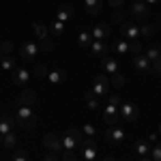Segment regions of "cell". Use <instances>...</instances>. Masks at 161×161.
Returning a JSON list of instances; mask_svg holds the SVG:
<instances>
[{
	"label": "cell",
	"mask_w": 161,
	"mask_h": 161,
	"mask_svg": "<svg viewBox=\"0 0 161 161\" xmlns=\"http://www.w3.org/2000/svg\"><path fill=\"white\" fill-rule=\"evenodd\" d=\"M129 52H131L133 56H137V54H144V45H142V41H140V39H136V41H129Z\"/></svg>",
	"instance_id": "4dcf8cb0"
},
{
	"label": "cell",
	"mask_w": 161,
	"mask_h": 161,
	"mask_svg": "<svg viewBox=\"0 0 161 161\" xmlns=\"http://www.w3.org/2000/svg\"><path fill=\"white\" fill-rule=\"evenodd\" d=\"M136 153L140 155V157H148L150 155V146L144 142V140H137L136 142Z\"/></svg>",
	"instance_id": "f546056e"
},
{
	"label": "cell",
	"mask_w": 161,
	"mask_h": 161,
	"mask_svg": "<svg viewBox=\"0 0 161 161\" xmlns=\"http://www.w3.org/2000/svg\"><path fill=\"white\" fill-rule=\"evenodd\" d=\"M133 67H136L137 71H144V73H148V71H153V62L144 56V54H137V56H133V62H131Z\"/></svg>",
	"instance_id": "2e32d148"
},
{
	"label": "cell",
	"mask_w": 161,
	"mask_h": 161,
	"mask_svg": "<svg viewBox=\"0 0 161 161\" xmlns=\"http://www.w3.org/2000/svg\"><path fill=\"white\" fill-rule=\"evenodd\" d=\"M0 148H2V133H0Z\"/></svg>",
	"instance_id": "c3c4849f"
},
{
	"label": "cell",
	"mask_w": 161,
	"mask_h": 161,
	"mask_svg": "<svg viewBox=\"0 0 161 161\" xmlns=\"http://www.w3.org/2000/svg\"><path fill=\"white\" fill-rule=\"evenodd\" d=\"M112 52H116V54H127V52H129V41L120 39V41H116V43H110V54Z\"/></svg>",
	"instance_id": "603a6c76"
},
{
	"label": "cell",
	"mask_w": 161,
	"mask_h": 161,
	"mask_svg": "<svg viewBox=\"0 0 161 161\" xmlns=\"http://www.w3.org/2000/svg\"><path fill=\"white\" fill-rule=\"evenodd\" d=\"M13 161H28V153H26V150H15Z\"/></svg>",
	"instance_id": "74e56055"
},
{
	"label": "cell",
	"mask_w": 161,
	"mask_h": 161,
	"mask_svg": "<svg viewBox=\"0 0 161 161\" xmlns=\"http://www.w3.org/2000/svg\"><path fill=\"white\" fill-rule=\"evenodd\" d=\"M39 45L37 43H32V41H26V43H22V47H19V56L24 58L26 62H35L37 60V54H39Z\"/></svg>",
	"instance_id": "52a82bcc"
},
{
	"label": "cell",
	"mask_w": 161,
	"mask_h": 161,
	"mask_svg": "<svg viewBox=\"0 0 161 161\" xmlns=\"http://www.w3.org/2000/svg\"><path fill=\"white\" fill-rule=\"evenodd\" d=\"M32 30H35V37L39 41H43V39H47V32H50V28L43 24H39V22H32Z\"/></svg>",
	"instance_id": "d4e9b609"
},
{
	"label": "cell",
	"mask_w": 161,
	"mask_h": 161,
	"mask_svg": "<svg viewBox=\"0 0 161 161\" xmlns=\"http://www.w3.org/2000/svg\"><path fill=\"white\" fill-rule=\"evenodd\" d=\"M84 133H88V136L92 137L97 131H95V127H92V125H84Z\"/></svg>",
	"instance_id": "60d3db41"
},
{
	"label": "cell",
	"mask_w": 161,
	"mask_h": 161,
	"mask_svg": "<svg viewBox=\"0 0 161 161\" xmlns=\"http://www.w3.org/2000/svg\"><path fill=\"white\" fill-rule=\"evenodd\" d=\"M140 161H153V159H150V157H142Z\"/></svg>",
	"instance_id": "7dc6e473"
},
{
	"label": "cell",
	"mask_w": 161,
	"mask_h": 161,
	"mask_svg": "<svg viewBox=\"0 0 161 161\" xmlns=\"http://www.w3.org/2000/svg\"><path fill=\"white\" fill-rule=\"evenodd\" d=\"M103 161H116V159H114V157H105Z\"/></svg>",
	"instance_id": "bcb514c9"
},
{
	"label": "cell",
	"mask_w": 161,
	"mask_h": 161,
	"mask_svg": "<svg viewBox=\"0 0 161 161\" xmlns=\"http://www.w3.org/2000/svg\"><path fill=\"white\" fill-rule=\"evenodd\" d=\"M153 35H155L153 24H142L140 26V37H153Z\"/></svg>",
	"instance_id": "836d02e7"
},
{
	"label": "cell",
	"mask_w": 161,
	"mask_h": 161,
	"mask_svg": "<svg viewBox=\"0 0 161 161\" xmlns=\"http://www.w3.org/2000/svg\"><path fill=\"white\" fill-rule=\"evenodd\" d=\"M120 35H123L125 41H136V39H140V28L133 22H123L120 24Z\"/></svg>",
	"instance_id": "30bf717a"
},
{
	"label": "cell",
	"mask_w": 161,
	"mask_h": 161,
	"mask_svg": "<svg viewBox=\"0 0 161 161\" xmlns=\"http://www.w3.org/2000/svg\"><path fill=\"white\" fill-rule=\"evenodd\" d=\"M92 41H95V39H92V32H90V30H82V32H80V37H77L80 47H90V45H92Z\"/></svg>",
	"instance_id": "cb8c5ba5"
},
{
	"label": "cell",
	"mask_w": 161,
	"mask_h": 161,
	"mask_svg": "<svg viewBox=\"0 0 161 161\" xmlns=\"http://www.w3.org/2000/svg\"><path fill=\"white\" fill-rule=\"evenodd\" d=\"M148 13H150V7L144 0H136V2L131 4V15H133L136 19H144Z\"/></svg>",
	"instance_id": "7c38bea8"
},
{
	"label": "cell",
	"mask_w": 161,
	"mask_h": 161,
	"mask_svg": "<svg viewBox=\"0 0 161 161\" xmlns=\"http://www.w3.org/2000/svg\"><path fill=\"white\" fill-rule=\"evenodd\" d=\"M153 71L161 75V58H157V60H153Z\"/></svg>",
	"instance_id": "ab89813d"
},
{
	"label": "cell",
	"mask_w": 161,
	"mask_h": 161,
	"mask_svg": "<svg viewBox=\"0 0 161 161\" xmlns=\"http://www.w3.org/2000/svg\"><path fill=\"white\" fill-rule=\"evenodd\" d=\"M84 9L90 15H99L103 9V0H84Z\"/></svg>",
	"instance_id": "ffe728a7"
},
{
	"label": "cell",
	"mask_w": 161,
	"mask_h": 161,
	"mask_svg": "<svg viewBox=\"0 0 161 161\" xmlns=\"http://www.w3.org/2000/svg\"><path fill=\"white\" fill-rule=\"evenodd\" d=\"M90 54L92 56H110V39H97V41H92V45H90Z\"/></svg>",
	"instance_id": "ba28073f"
},
{
	"label": "cell",
	"mask_w": 161,
	"mask_h": 161,
	"mask_svg": "<svg viewBox=\"0 0 161 161\" xmlns=\"http://www.w3.org/2000/svg\"><path fill=\"white\" fill-rule=\"evenodd\" d=\"M144 56H146V58H148L150 62H153V60H157V58H161V47H159V45H150V47H146Z\"/></svg>",
	"instance_id": "83f0119b"
},
{
	"label": "cell",
	"mask_w": 161,
	"mask_h": 161,
	"mask_svg": "<svg viewBox=\"0 0 161 161\" xmlns=\"http://www.w3.org/2000/svg\"><path fill=\"white\" fill-rule=\"evenodd\" d=\"M15 123L22 129H35L37 127V112L35 108H17V112L13 114Z\"/></svg>",
	"instance_id": "7a4b0ae2"
},
{
	"label": "cell",
	"mask_w": 161,
	"mask_h": 161,
	"mask_svg": "<svg viewBox=\"0 0 161 161\" xmlns=\"http://www.w3.org/2000/svg\"><path fill=\"white\" fill-rule=\"evenodd\" d=\"M54 47H56V43H54L52 39H43V41L39 43V50L41 52H52Z\"/></svg>",
	"instance_id": "e575fe53"
},
{
	"label": "cell",
	"mask_w": 161,
	"mask_h": 161,
	"mask_svg": "<svg viewBox=\"0 0 161 161\" xmlns=\"http://www.w3.org/2000/svg\"><path fill=\"white\" fill-rule=\"evenodd\" d=\"M82 161H84V159H82Z\"/></svg>",
	"instance_id": "816d5d0a"
},
{
	"label": "cell",
	"mask_w": 161,
	"mask_h": 161,
	"mask_svg": "<svg viewBox=\"0 0 161 161\" xmlns=\"http://www.w3.org/2000/svg\"><path fill=\"white\" fill-rule=\"evenodd\" d=\"M120 116L125 120H129V123H136L140 118V108L136 103H131V101H123L120 103Z\"/></svg>",
	"instance_id": "8992f818"
},
{
	"label": "cell",
	"mask_w": 161,
	"mask_h": 161,
	"mask_svg": "<svg viewBox=\"0 0 161 161\" xmlns=\"http://www.w3.org/2000/svg\"><path fill=\"white\" fill-rule=\"evenodd\" d=\"M101 67H103V71L108 75L118 73V62H116V58H112V56H103L101 58Z\"/></svg>",
	"instance_id": "e0dca14e"
},
{
	"label": "cell",
	"mask_w": 161,
	"mask_h": 161,
	"mask_svg": "<svg viewBox=\"0 0 161 161\" xmlns=\"http://www.w3.org/2000/svg\"><path fill=\"white\" fill-rule=\"evenodd\" d=\"M43 146L50 150V153L62 150V137H58V133H45L43 136Z\"/></svg>",
	"instance_id": "8fae6325"
},
{
	"label": "cell",
	"mask_w": 161,
	"mask_h": 161,
	"mask_svg": "<svg viewBox=\"0 0 161 161\" xmlns=\"http://www.w3.org/2000/svg\"><path fill=\"white\" fill-rule=\"evenodd\" d=\"M28 80H30V71H28L26 67H17V69L11 73V82L15 84V86H24Z\"/></svg>",
	"instance_id": "4fadbf2b"
},
{
	"label": "cell",
	"mask_w": 161,
	"mask_h": 161,
	"mask_svg": "<svg viewBox=\"0 0 161 161\" xmlns=\"http://www.w3.org/2000/svg\"><path fill=\"white\" fill-rule=\"evenodd\" d=\"M105 140H108L110 144H114V146H120L125 142V131L118 129V127H110L108 133H105Z\"/></svg>",
	"instance_id": "5bb4252c"
},
{
	"label": "cell",
	"mask_w": 161,
	"mask_h": 161,
	"mask_svg": "<svg viewBox=\"0 0 161 161\" xmlns=\"http://www.w3.org/2000/svg\"><path fill=\"white\" fill-rule=\"evenodd\" d=\"M114 22H120V24L125 22V15H123V11H116V13H114Z\"/></svg>",
	"instance_id": "7bdbcfd3"
},
{
	"label": "cell",
	"mask_w": 161,
	"mask_h": 161,
	"mask_svg": "<svg viewBox=\"0 0 161 161\" xmlns=\"http://www.w3.org/2000/svg\"><path fill=\"white\" fill-rule=\"evenodd\" d=\"M15 127H17L15 116H11V114H2V116H0V133H2V136H4V133H13Z\"/></svg>",
	"instance_id": "9a60e30c"
},
{
	"label": "cell",
	"mask_w": 161,
	"mask_h": 161,
	"mask_svg": "<svg viewBox=\"0 0 161 161\" xmlns=\"http://www.w3.org/2000/svg\"><path fill=\"white\" fill-rule=\"evenodd\" d=\"M0 50H2L4 56H9V54L13 52V43L11 41H0Z\"/></svg>",
	"instance_id": "8d00e7d4"
},
{
	"label": "cell",
	"mask_w": 161,
	"mask_h": 161,
	"mask_svg": "<svg viewBox=\"0 0 161 161\" xmlns=\"http://www.w3.org/2000/svg\"><path fill=\"white\" fill-rule=\"evenodd\" d=\"M15 146H17V136H15V131H13V133H4V136H2V148L13 150Z\"/></svg>",
	"instance_id": "7402d4cb"
},
{
	"label": "cell",
	"mask_w": 161,
	"mask_h": 161,
	"mask_svg": "<svg viewBox=\"0 0 161 161\" xmlns=\"http://www.w3.org/2000/svg\"><path fill=\"white\" fill-rule=\"evenodd\" d=\"M47 73H50V69L45 64H35L32 67V75L35 77H47Z\"/></svg>",
	"instance_id": "d6a6232c"
},
{
	"label": "cell",
	"mask_w": 161,
	"mask_h": 161,
	"mask_svg": "<svg viewBox=\"0 0 161 161\" xmlns=\"http://www.w3.org/2000/svg\"><path fill=\"white\" fill-rule=\"evenodd\" d=\"M35 103H37V95H35V90L26 88L24 92L15 99V108H35Z\"/></svg>",
	"instance_id": "9c48e42d"
},
{
	"label": "cell",
	"mask_w": 161,
	"mask_h": 161,
	"mask_svg": "<svg viewBox=\"0 0 161 161\" xmlns=\"http://www.w3.org/2000/svg\"><path fill=\"white\" fill-rule=\"evenodd\" d=\"M120 103H123V99L118 95H112L110 99H108V105L103 110V123L108 125V127H114V125L118 123V118H120Z\"/></svg>",
	"instance_id": "6da1fadb"
},
{
	"label": "cell",
	"mask_w": 161,
	"mask_h": 161,
	"mask_svg": "<svg viewBox=\"0 0 161 161\" xmlns=\"http://www.w3.org/2000/svg\"><path fill=\"white\" fill-rule=\"evenodd\" d=\"M159 133H161V125H159Z\"/></svg>",
	"instance_id": "f907efd6"
},
{
	"label": "cell",
	"mask_w": 161,
	"mask_h": 161,
	"mask_svg": "<svg viewBox=\"0 0 161 161\" xmlns=\"http://www.w3.org/2000/svg\"><path fill=\"white\" fill-rule=\"evenodd\" d=\"M0 69H2V71H11V73L17 69V67H15V60L11 58V54H9V56H4V58L0 60Z\"/></svg>",
	"instance_id": "f1b7e54d"
},
{
	"label": "cell",
	"mask_w": 161,
	"mask_h": 161,
	"mask_svg": "<svg viewBox=\"0 0 161 161\" xmlns=\"http://www.w3.org/2000/svg\"><path fill=\"white\" fill-rule=\"evenodd\" d=\"M90 32H92V39H95V41H97V39H110L112 28H110V24H97Z\"/></svg>",
	"instance_id": "ac0fdd59"
},
{
	"label": "cell",
	"mask_w": 161,
	"mask_h": 161,
	"mask_svg": "<svg viewBox=\"0 0 161 161\" xmlns=\"http://www.w3.org/2000/svg\"><path fill=\"white\" fill-rule=\"evenodd\" d=\"M80 153H82V159H84V161H95V157H97V142H95L92 137L82 140V144H80Z\"/></svg>",
	"instance_id": "5b68a950"
},
{
	"label": "cell",
	"mask_w": 161,
	"mask_h": 161,
	"mask_svg": "<svg viewBox=\"0 0 161 161\" xmlns=\"http://www.w3.org/2000/svg\"><path fill=\"white\" fill-rule=\"evenodd\" d=\"M150 159H153V161H161V142H159V144H155V146L150 148Z\"/></svg>",
	"instance_id": "d590c367"
},
{
	"label": "cell",
	"mask_w": 161,
	"mask_h": 161,
	"mask_svg": "<svg viewBox=\"0 0 161 161\" xmlns=\"http://www.w3.org/2000/svg\"><path fill=\"white\" fill-rule=\"evenodd\" d=\"M60 161H75V150H62Z\"/></svg>",
	"instance_id": "f35d334b"
},
{
	"label": "cell",
	"mask_w": 161,
	"mask_h": 161,
	"mask_svg": "<svg viewBox=\"0 0 161 161\" xmlns=\"http://www.w3.org/2000/svg\"><path fill=\"white\" fill-rule=\"evenodd\" d=\"M47 28H50V32H52V35L60 37L62 32H64V28H67V24H64V22H60V19H56V22H52V24L47 26Z\"/></svg>",
	"instance_id": "4316f807"
},
{
	"label": "cell",
	"mask_w": 161,
	"mask_h": 161,
	"mask_svg": "<svg viewBox=\"0 0 161 161\" xmlns=\"http://www.w3.org/2000/svg\"><path fill=\"white\" fill-rule=\"evenodd\" d=\"M84 99H86V105L90 110H97V108H99V97H97L92 90H86V92H84Z\"/></svg>",
	"instance_id": "484cf974"
},
{
	"label": "cell",
	"mask_w": 161,
	"mask_h": 161,
	"mask_svg": "<svg viewBox=\"0 0 161 161\" xmlns=\"http://www.w3.org/2000/svg\"><path fill=\"white\" fill-rule=\"evenodd\" d=\"M110 86H112V82H110V75L108 73H101L92 80V92L97 97H108L110 95Z\"/></svg>",
	"instance_id": "277c9868"
},
{
	"label": "cell",
	"mask_w": 161,
	"mask_h": 161,
	"mask_svg": "<svg viewBox=\"0 0 161 161\" xmlns=\"http://www.w3.org/2000/svg\"><path fill=\"white\" fill-rule=\"evenodd\" d=\"M82 144V131L80 129H67L62 133V150H75Z\"/></svg>",
	"instance_id": "3957f363"
},
{
	"label": "cell",
	"mask_w": 161,
	"mask_h": 161,
	"mask_svg": "<svg viewBox=\"0 0 161 161\" xmlns=\"http://www.w3.org/2000/svg\"><path fill=\"white\" fill-rule=\"evenodd\" d=\"M73 13H75V9L71 7V4H62V7H58V17H56V19L69 24V22L73 19Z\"/></svg>",
	"instance_id": "d6986e66"
},
{
	"label": "cell",
	"mask_w": 161,
	"mask_h": 161,
	"mask_svg": "<svg viewBox=\"0 0 161 161\" xmlns=\"http://www.w3.org/2000/svg\"><path fill=\"white\" fill-rule=\"evenodd\" d=\"M110 82H112V86H114V88H123V86H125V82H127V80H125V75L120 73V71H118V73L110 75Z\"/></svg>",
	"instance_id": "1f68e13d"
},
{
	"label": "cell",
	"mask_w": 161,
	"mask_h": 161,
	"mask_svg": "<svg viewBox=\"0 0 161 161\" xmlns=\"http://www.w3.org/2000/svg\"><path fill=\"white\" fill-rule=\"evenodd\" d=\"M144 2H146V4H148V7H153V4H157V2H159V0H144Z\"/></svg>",
	"instance_id": "f6af8a7d"
},
{
	"label": "cell",
	"mask_w": 161,
	"mask_h": 161,
	"mask_svg": "<svg viewBox=\"0 0 161 161\" xmlns=\"http://www.w3.org/2000/svg\"><path fill=\"white\" fill-rule=\"evenodd\" d=\"M108 2H110V7H114V9H120L125 4V0H108Z\"/></svg>",
	"instance_id": "b9f144b4"
},
{
	"label": "cell",
	"mask_w": 161,
	"mask_h": 161,
	"mask_svg": "<svg viewBox=\"0 0 161 161\" xmlns=\"http://www.w3.org/2000/svg\"><path fill=\"white\" fill-rule=\"evenodd\" d=\"M47 80H50L52 84H62L67 80V71L64 69H52L50 73H47Z\"/></svg>",
	"instance_id": "44dd1931"
},
{
	"label": "cell",
	"mask_w": 161,
	"mask_h": 161,
	"mask_svg": "<svg viewBox=\"0 0 161 161\" xmlns=\"http://www.w3.org/2000/svg\"><path fill=\"white\" fill-rule=\"evenodd\" d=\"M2 58H4V54H2V50H0V60H2Z\"/></svg>",
	"instance_id": "681fc988"
},
{
	"label": "cell",
	"mask_w": 161,
	"mask_h": 161,
	"mask_svg": "<svg viewBox=\"0 0 161 161\" xmlns=\"http://www.w3.org/2000/svg\"><path fill=\"white\" fill-rule=\"evenodd\" d=\"M43 161H58V157H56V153H47Z\"/></svg>",
	"instance_id": "ee69618b"
}]
</instances>
